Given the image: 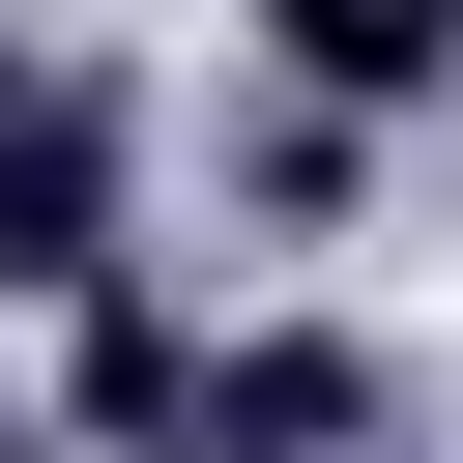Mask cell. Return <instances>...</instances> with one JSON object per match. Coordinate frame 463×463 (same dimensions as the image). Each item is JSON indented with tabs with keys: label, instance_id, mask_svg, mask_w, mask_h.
Wrapping results in <instances>:
<instances>
[{
	"label": "cell",
	"instance_id": "7a4b0ae2",
	"mask_svg": "<svg viewBox=\"0 0 463 463\" xmlns=\"http://www.w3.org/2000/svg\"><path fill=\"white\" fill-rule=\"evenodd\" d=\"M87 260H116V87L29 58L0 87V289H87Z\"/></svg>",
	"mask_w": 463,
	"mask_h": 463
},
{
	"label": "cell",
	"instance_id": "6da1fadb",
	"mask_svg": "<svg viewBox=\"0 0 463 463\" xmlns=\"http://www.w3.org/2000/svg\"><path fill=\"white\" fill-rule=\"evenodd\" d=\"M405 434V376L347 347V318H260V347H174V463H376Z\"/></svg>",
	"mask_w": 463,
	"mask_h": 463
},
{
	"label": "cell",
	"instance_id": "3957f363",
	"mask_svg": "<svg viewBox=\"0 0 463 463\" xmlns=\"http://www.w3.org/2000/svg\"><path fill=\"white\" fill-rule=\"evenodd\" d=\"M260 58H289L318 116H434V87H463V0H260Z\"/></svg>",
	"mask_w": 463,
	"mask_h": 463
},
{
	"label": "cell",
	"instance_id": "277c9868",
	"mask_svg": "<svg viewBox=\"0 0 463 463\" xmlns=\"http://www.w3.org/2000/svg\"><path fill=\"white\" fill-rule=\"evenodd\" d=\"M0 463H58V434H29V405H0Z\"/></svg>",
	"mask_w": 463,
	"mask_h": 463
}]
</instances>
